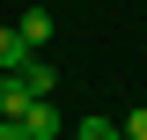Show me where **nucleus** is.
<instances>
[{
  "label": "nucleus",
  "mask_w": 147,
  "mask_h": 140,
  "mask_svg": "<svg viewBox=\"0 0 147 140\" xmlns=\"http://www.w3.org/2000/svg\"><path fill=\"white\" fill-rule=\"evenodd\" d=\"M22 125H30V140H59V133H66V118H59V111L44 103V96H37V103L22 111Z\"/></svg>",
  "instance_id": "f257e3e1"
},
{
  "label": "nucleus",
  "mask_w": 147,
  "mask_h": 140,
  "mask_svg": "<svg viewBox=\"0 0 147 140\" xmlns=\"http://www.w3.org/2000/svg\"><path fill=\"white\" fill-rule=\"evenodd\" d=\"M30 103H37V96H30V81H22V74H0V118H22Z\"/></svg>",
  "instance_id": "f03ea898"
},
{
  "label": "nucleus",
  "mask_w": 147,
  "mask_h": 140,
  "mask_svg": "<svg viewBox=\"0 0 147 140\" xmlns=\"http://www.w3.org/2000/svg\"><path fill=\"white\" fill-rule=\"evenodd\" d=\"M30 44H22V30H0V74H22V67H30Z\"/></svg>",
  "instance_id": "7ed1b4c3"
},
{
  "label": "nucleus",
  "mask_w": 147,
  "mask_h": 140,
  "mask_svg": "<svg viewBox=\"0 0 147 140\" xmlns=\"http://www.w3.org/2000/svg\"><path fill=\"white\" fill-rule=\"evenodd\" d=\"M15 30H22V44H30V52H37V44H52V15H44V7H30Z\"/></svg>",
  "instance_id": "20e7f679"
},
{
  "label": "nucleus",
  "mask_w": 147,
  "mask_h": 140,
  "mask_svg": "<svg viewBox=\"0 0 147 140\" xmlns=\"http://www.w3.org/2000/svg\"><path fill=\"white\" fill-rule=\"evenodd\" d=\"M22 81H30V96H52V88H59V74L44 67V59H30V67H22Z\"/></svg>",
  "instance_id": "39448f33"
},
{
  "label": "nucleus",
  "mask_w": 147,
  "mask_h": 140,
  "mask_svg": "<svg viewBox=\"0 0 147 140\" xmlns=\"http://www.w3.org/2000/svg\"><path fill=\"white\" fill-rule=\"evenodd\" d=\"M74 140H125V133H118V118H81Z\"/></svg>",
  "instance_id": "423d86ee"
},
{
  "label": "nucleus",
  "mask_w": 147,
  "mask_h": 140,
  "mask_svg": "<svg viewBox=\"0 0 147 140\" xmlns=\"http://www.w3.org/2000/svg\"><path fill=\"white\" fill-rule=\"evenodd\" d=\"M118 133H125V140H147V103H132L125 118H118Z\"/></svg>",
  "instance_id": "0eeeda50"
},
{
  "label": "nucleus",
  "mask_w": 147,
  "mask_h": 140,
  "mask_svg": "<svg viewBox=\"0 0 147 140\" xmlns=\"http://www.w3.org/2000/svg\"><path fill=\"white\" fill-rule=\"evenodd\" d=\"M0 140H30V125L22 118H0Z\"/></svg>",
  "instance_id": "6e6552de"
}]
</instances>
